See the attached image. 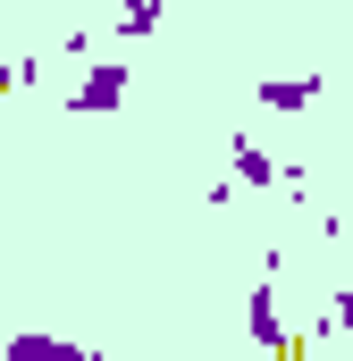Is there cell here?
<instances>
[{"instance_id":"obj_1","label":"cell","mask_w":353,"mask_h":361,"mask_svg":"<svg viewBox=\"0 0 353 361\" xmlns=\"http://www.w3.org/2000/svg\"><path fill=\"white\" fill-rule=\"evenodd\" d=\"M118 101H126V68H118V59H109V68H85V85L68 92V109H118Z\"/></svg>"},{"instance_id":"obj_2","label":"cell","mask_w":353,"mask_h":361,"mask_svg":"<svg viewBox=\"0 0 353 361\" xmlns=\"http://www.w3.org/2000/svg\"><path fill=\"white\" fill-rule=\"evenodd\" d=\"M253 345H294V336L277 328V277H269L261 294H253Z\"/></svg>"},{"instance_id":"obj_3","label":"cell","mask_w":353,"mask_h":361,"mask_svg":"<svg viewBox=\"0 0 353 361\" xmlns=\"http://www.w3.org/2000/svg\"><path fill=\"white\" fill-rule=\"evenodd\" d=\"M311 92H320L311 76H269V85H261V109H311Z\"/></svg>"},{"instance_id":"obj_4","label":"cell","mask_w":353,"mask_h":361,"mask_svg":"<svg viewBox=\"0 0 353 361\" xmlns=\"http://www.w3.org/2000/svg\"><path fill=\"white\" fill-rule=\"evenodd\" d=\"M236 177H244V185H277V177H286V169L269 160L261 143H236Z\"/></svg>"},{"instance_id":"obj_5","label":"cell","mask_w":353,"mask_h":361,"mask_svg":"<svg viewBox=\"0 0 353 361\" xmlns=\"http://www.w3.org/2000/svg\"><path fill=\"white\" fill-rule=\"evenodd\" d=\"M337 328H353V277H345V294H337Z\"/></svg>"}]
</instances>
